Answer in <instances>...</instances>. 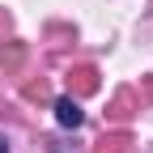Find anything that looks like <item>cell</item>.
I'll return each mask as SVG.
<instances>
[{
    "label": "cell",
    "mask_w": 153,
    "mask_h": 153,
    "mask_svg": "<svg viewBox=\"0 0 153 153\" xmlns=\"http://www.w3.org/2000/svg\"><path fill=\"white\" fill-rule=\"evenodd\" d=\"M128 145H132V132L128 128H115V132H106V136L94 140V153H123Z\"/></svg>",
    "instance_id": "277c9868"
},
{
    "label": "cell",
    "mask_w": 153,
    "mask_h": 153,
    "mask_svg": "<svg viewBox=\"0 0 153 153\" xmlns=\"http://www.w3.org/2000/svg\"><path fill=\"white\" fill-rule=\"evenodd\" d=\"M22 98H26V102H51V85H47V81H30V85L22 89Z\"/></svg>",
    "instance_id": "5b68a950"
},
{
    "label": "cell",
    "mask_w": 153,
    "mask_h": 153,
    "mask_svg": "<svg viewBox=\"0 0 153 153\" xmlns=\"http://www.w3.org/2000/svg\"><path fill=\"white\" fill-rule=\"evenodd\" d=\"M132 115H136V94H132V89H119L111 98V106H106V119L111 123H128Z\"/></svg>",
    "instance_id": "7a4b0ae2"
},
{
    "label": "cell",
    "mask_w": 153,
    "mask_h": 153,
    "mask_svg": "<svg viewBox=\"0 0 153 153\" xmlns=\"http://www.w3.org/2000/svg\"><path fill=\"white\" fill-rule=\"evenodd\" d=\"M0 55H4V51H0ZM4 60H9V64H17V60H22V43H13V47H9V55H4Z\"/></svg>",
    "instance_id": "52a82bcc"
},
{
    "label": "cell",
    "mask_w": 153,
    "mask_h": 153,
    "mask_svg": "<svg viewBox=\"0 0 153 153\" xmlns=\"http://www.w3.org/2000/svg\"><path fill=\"white\" fill-rule=\"evenodd\" d=\"M0 153H9V140H4V136H0Z\"/></svg>",
    "instance_id": "9c48e42d"
},
{
    "label": "cell",
    "mask_w": 153,
    "mask_h": 153,
    "mask_svg": "<svg viewBox=\"0 0 153 153\" xmlns=\"http://www.w3.org/2000/svg\"><path fill=\"white\" fill-rule=\"evenodd\" d=\"M55 119H60V128H81L85 111L76 106V98H55Z\"/></svg>",
    "instance_id": "3957f363"
},
{
    "label": "cell",
    "mask_w": 153,
    "mask_h": 153,
    "mask_svg": "<svg viewBox=\"0 0 153 153\" xmlns=\"http://www.w3.org/2000/svg\"><path fill=\"white\" fill-rule=\"evenodd\" d=\"M85 94H98V68L76 64V68H68V98H85Z\"/></svg>",
    "instance_id": "6da1fadb"
},
{
    "label": "cell",
    "mask_w": 153,
    "mask_h": 153,
    "mask_svg": "<svg viewBox=\"0 0 153 153\" xmlns=\"http://www.w3.org/2000/svg\"><path fill=\"white\" fill-rule=\"evenodd\" d=\"M47 153H72V149H68V145H55V140H51V145H47Z\"/></svg>",
    "instance_id": "ba28073f"
},
{
    "label": "cell",
    "mask_w": 153,
    "mask_h": 153,
    "mask_svg": "<svg viewBox=\"0 0 153 153\" xmlns=\"http://www.w3.org/2000/svg\"><path fill=\"white\" fill-rule=\"evenodd\" d=\"M140 102H153V76H140Z\"/></svg>",
    "instance_id": "8992f818"
}]
</instances>
